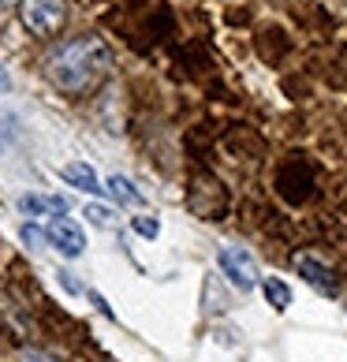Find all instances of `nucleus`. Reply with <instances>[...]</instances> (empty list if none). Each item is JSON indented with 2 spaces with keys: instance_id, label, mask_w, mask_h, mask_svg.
Instances as JSON below:
<instances>
[{
  "instance_id": "obj_1",
  "label": "nucleus",
  "mask_w": 347,
  "mask_h": 362,
  "mask_svg": "<svg viewBox=\"0 0 347 362\" xmlns=\"http://www.w3.org/2000/svg\"><path fill=\"white\" fill-rule=\"evenodd\" d=\"M109 64H112V57H109V49H105V42L86 34V37L68 42L49 60V78L68 93H83L109 71Z\"/></svg>"
},
{
  "instance_id": "obj_2",
  "label": "nucleus",
  "mask_w": 347,
  "mask_h": 362,
  "mask_svg": "<svg viewBox=\"0 0 347 362\" xmlns=\"http://www.w3.org/2000/svg\"><path fill=\"white\" fill-rule=\"evenodd\" d=\"M64 16H68V8H64V0H23L19 4V19L26 30H34L37 37H52L64 26Z\"/></svg>"
},
{
  "instance_id": "obj_3",
  "label": "nucleus",
  "mask_w": 347,
  "mask_h": 362,
  "mask_svg": "<svg viewBox=\"0 0 347 362\" xmlns=\"http://www.w3.org/2000/svg\"><path fill=\"white\" fill-rule=\"evenodd\" d=\"M217 265H220V273L228 276L239 291L258 288V265H254V258H250L243 247H224L217 254Z\"/></svg>"
},
{
  "instance_id": "obj_4",
  "label": "nucleus",
  "mask_w": 347,
  "mask_h": 362,
  "mask_svg": "<svg viewBox=\"0 0 347 362\" xmlns=\"http://www.w3.org/2000/svg\"><path fill=\"white\" fill-rule=\"evenodd\" d=\"M45 235H49V243L57 247L64 258H78L86 247V235H83V228H78L75 221H64V217H52L49 228H45Z\"/></svg>"
},
{
  "instance_id": "obj_5",
  "label": "nucleus",
  "mask_w": 347,
  "mask_h": 362,
  "mask_svg": "<svg viewBox=\"0 0 347 362\" xmlns=\"http://www.w3.org/2000/svg\"><path fill=\"white\" fill-rule=\"evenodd\" d=\"M60 176H64V183H71V187H78V191H86V194H101L98 172H93L90 165H83V160H71V165H64Z\"/></svg>"
},
{
  "instance_id": "obj_6",
  "label": "nucleus",
  "mask_w": 347,
  "mask_h": 362,
  "mask_svg": "<svg viewBox=\"0 0 347 362\" xmlns=\"http://www.w3.org/2000/svg\"><path fill=\"white\" fill-rule=\"evenodd\" d=\"M19 209L30 213V217H45V213H57V217H60V213L71 209V202H68V198H60V194H52V198H45V194H23Z\"/></svg>"
},
{
  "instance_id": "obj_7",
  "label": "nucleus",
  "mask_w": 347,
  "mask_h": 362,
  "mask_svg": "<svg viewBox=\"0 0 347 362\" xmlns=\"http://www.w3.org/2000/svg\"><path fill=\"white\" fill-rule=\"evenodd\" d=\"M295 265H299V273L310 280V284L317 288V291H332V273L325 269L317 258H310V254H302V258H295Z\"/></svg>"
},
{
  "instance_id": "obj_8",
  "label": "nucleus",
  "mask_w": 347,
  "mask_h": 362,
  "mask_svg": "<svg viewBox=\"0 0 347 362\" xmlns=\"http://www.w3.org/2000/svg\"><path fill=\"white\" fill-rule=\"evenodd\" d=\"M261 291H265V299H269V306H273V310H280V314H284L288 306H291V288L284 284V280H276V276L261 280Z\"/></svg>"
},
{
  "instance_id": "obj_9",
  "label": "nucleus",
  "mask_w": 347,
  "mask_h": 362,
  "mask_svg": "<svg viewBox=\"0 0 347 362\" xmlns=\"http://www.w3.org/2000/svg\"><path fill=\"white\" fill-rule=\"evenodd\" d=\"M109 191L119 206H142V191H135V183L127 176H109Z\"/></svg>"
},
{
  "instance_id": "obj_10",
  "label": "nucleus",
  "mask_w": 347,
  "mask_h": 362,
  "mask_svg": "<svg viewBox=\"0 0 347 362\" xmlns=\"http://www.w3.org/2000/svg\"><path fill=\"white\" fill-rule=\"evenodd\" d=\"M19 235H23V243L30 247V250H37V247H42L45 239H49V235H45L37 224H23V228H19Z\"/></svg>"
},
{
  "instance_id": "obj_11",
  "label": "nucleus",
  "mask_w": 347,
  "mask_h": 362,
  "mask_svg": "<svg viewBox=\"0 0 347 362\" xmlns=\"http://www.w3.org/2000/svg\"><path fill=\"white\" fill-rule=\"evenodd\" d=\"M86 217L98 224V228H112V224H116V217H112L109 206H86Z\"/></svg>"
},
{
  "instance_id": "obj_12",
  "label": "nucleus",
  "mask_w": 347,
  "mask_h": 362,
  "mask_svg": "<svg viewBox=\"0 0 347 362\" xmlns=\"http://www.w3.org/2000/svg\"><path fill=\"white\" fill-rule=\"evenodd\" d=\"M135 232L146 235V239H157L161 235V221L157 217H135Z\"/></svg>"
},
{
  "instance_id": "obj_13",
  "label": "nucleus",
  "mask_w": 347,
  "mask_h": 362,
  "mask_svg": "<svg viewBox=\"0 0 347 362\" xmlns=\"http://www.w3.org/2000/svg\"><path fill=\"white\" fill-rule=\"evenodd\" d=\"M90 303H93V306H98V310H101L105 317H109V321H116V314H112V306H109V303H105V299H101V295H98V291H90Z\"/></svg>"
},
{
  "instance_id": "obj_14",
  "label": "nucleus",
  "mask_w": 347,
  "mask_h": 362,
  "mask_svg": "<svg viewBox=\"0 0 347 362\" xmlns=\"http://www.w3.org/2000/svg\"><path fill=\"white\" fill-rule=\"evenodd\" d=\"M60 284H64V288H68L71 295H78V291H83V288H78V284H75V273H68V269H64V273H60Z\"/></svg>"
},
{
  "instance_id": "obj_15",
  "label": "nucleus",
  "mask_w": 347,
  "mask_h": 362,
  "mask_svg": "<svg viewBox=\"0 0 347 362\" xmlns=\"http://www.w3.org/2000/svg\"><path fill=\"white\" fill-rule=\"evenodd\" d=\"M11 90V75L4 71V64H0V93H8Z\"/></svg>"
},
{
  "instance_id": "obj_16",
  "label": "nucleus",
  "mask_w": 347,
  "mask_h": 362,
  "mask_svg": "<svg viewBox=\"0 0 347 362\" xmlns=\"http://www.w3.org/2000/svg\"><path fill=\"white\" fill-rule=\"evenodd\" d=\"M26 362H52V358H45V355H37V351H30V355H26Z\"/></svg>"
},
{
  "instance_id": "obj_17",
  "label": "nucleus",
  "mask_w": 347,
  "mask_h": 362,
  "mask_svg": "<svg viewBox=\"0 0 347 362\" xmlns=\"http://www.w3.org/2000/svg\"><path fill=\"white\" fill-rule=\"evenodd\" d=\"M8 4H16V0H0V8H8ZM19 4H23V0H19Z\"/></svg>"
}]
</instances>
